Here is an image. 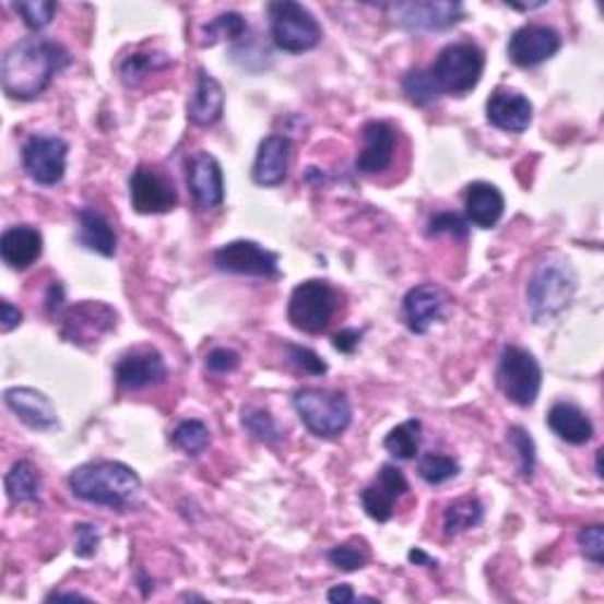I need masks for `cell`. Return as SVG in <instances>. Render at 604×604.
I'll use <instances>...</instances> for the list:
<instances>
[{
    "label": "cell",
    "mask_w": 604,
    "mask_h": 604,
    "mask_svg": "<svg viewBox=\"0 0 604 604\" xmlns=\"http://www.w3.org/2000/svg\"><path fill=\"white\" fill-rule=\"evenodd\" d=\"M421 433H423V423L418 418H408L402 425H396L394 430L386 437L388 453L394 455L396 461H414L418 451H421Z\"/></svg>",
    "instance_id": "cell-30"
},
{
    "label": "cell",
    "mask_w": 604,
    "mask_h": 604,
    "mask_svg": "<svg viewBox=\"0 0 604 604\" xmlns=\"http://www.w3.org/2000/svg\"><path fill=\"white\" fill-rule=\"evenodd\" d=\"M14 12L20 14L24 24L32 28V32H43L48 28L55 20L57 3L52 0H32V3H14Z\"/></svg>",
    "instance_id": "cell-39"
},
{
    "label": "cell",
    "mask_w": 604,
    "mask_h": 604,
    "mask_svg": "<svg viewBox=\"0 0 604 604\" xmlns=\"http://www.w3.org/2000/svg\"><path fill=\"white\" fill-rule=\"evenodd\" d=\"M69 489L83 504L128 512L135 508L142 479L126 463L119 461H93L71 470Z\"/></svg>",
    "instance_id": "cell-2"
},
{
    "label": "cell",
    "mask_w": 604,
    "mask_h": 604,
    "mask_svg": "<svg viewBox=\"0 0 604 604\" xmlns=\"http://www.w3.org/2000/svg\"><path fill=\"white\" fill-rule=\"evenodd\" d=\"M241 423L250 435H253L260 441H268V445H274V441H279L284 437L282 427H279V423L274 421V416L270 414V411H264V408L246 406Z\"/></svg>",
    "instance_id": "cell-37"
},
{
    "label": "cell",
    "mask_w": 604,
    "mask_h": 604,
    "mask_svg": "<svg viewBox=\"0 0 604 604\" xmlns=\"http://www.w3.org/2000/svg\"><path fill=\"white\" fill-rule=\"evenodd\" d=\"M73 536H76L73 538V553H76L79 557L85 559V557H93L97 553L99 541H102L99 526L87 524V522L76 524L73 526Z\"/></svg>",
    "instance_id": "cell-43"
},
{
    "label": "cell",
    "mask_w": 604,
    "mask_h": 604,
    "mask_svg": "<svg viewBox=\"0 0 604 604\" xmlns=\"http://www.w3.org/2000/svg\"><path fill=\"white\" fill-rule=\"evenodd\" d=\"M577 541H579V548L585 555V559H591L593 565L602 567V562H604V526L602 524L583 526Z\"/></svg>",
    "instance_id": "cell-42"
},
{
    "label": "cell",
    "mask_w": 604,
    "mask_h": 604,
    "mask_svg": "<svg viewBox=\"0 0 604 604\" xmlns=\"http://www.w3.org/2000/svg\"><path fill=\"white\" fill-rule=\"evenodd\" d=\"M506 213V199L492 182H473L465 189V220L479 229H492Z\"/></svg>",
    "instance_id": "cell-24"
},
{
    "label": "cell",
    "mask_w": 604,
    "mask_h": 604,
    "mask_svg": "<svg viewBox=\"0 0 604 604\" xmlns=\"http://www.w3.org/2000/svg\"><path fill=\"white\" fill-rule=\"evenodd\" d=\"M445 307H447V296L441 293V288H437L435 284H421L416 288H411L404 296V303H402L404 323L411 333L425 335L435 327V323L445 319Z\"/></svg>",
    "instance_id": "cell-18"
},
{
    "label": "cell",
    "mask_w": 604,
    "mask_h": 604,
    "mask_svg": "<svg viewBox=\"0 0 604 604\" xmlns=\"http://www.w3.org/2000/svg\"><path fill=\"white\" fill-rule=\"evenodd\" d=\"M5 406L24 425L34 427V430H52V427H57V423H60L50 396L34 388H8Z\"/></svg>",
    "instance_id": "cell-21"
},
{
    "label": "cell",
    "mask_w": 604,
    "mask_h": 604,
    "mask_svg": "<svg viewBox=\"0 0 604 604\" xmlns=\"http://www.w3.org/2000/svg\"><path fill=\"white\" fill-rule=\"evenodd\" d=\"M286 352H288V362L307 376H323L329 371L327 362H323L315 350L303 347V345H286Z\"/></svg>",
    "instance_id": "cell-41"
},
{
    "label": "cell",
    "mask_w": 604,
    "mask_h": 604,
    "mask_svg": "<svg viewBox=\"0 0 604 604\" xmlns=\"http://www.w3.org/2000/svg\"><path fill=\"white\" fill-rule=\"evenodd\" d=\"M293 406L309 433L319 439H335L352 425V406L341 392L303 388L293 394Z\"/></svg>",
    "instance_id": "cell-4"
},
{
    "label": "cell",
    "mask_w": 604,
    "mask_h": 604,
    "mask_svg": "<svg viewBox=\"0 0 604 604\" xmlns=\"http://www.w3.org/2000/svg\"><path fill=\"white\" fill-rule=\"evenodd\" d=\"M187 185L197 211H215L225 201V175L220 161L209 152H194L187 158Z\"/></svg>",
    "instance_id": "cell-12"
},
{
    "label": "cell",
    "mask_w": 604,
    "mask_h": 604,
    "mask_svg": "<svg viewBox=\"0 0 604 604\" xmlns=\"http://www.w3.org/2000/svg\"><path fill=\"white\" fill-rule=\"evenodd\" d=\"M486 121L506 132H524L534 121V105L518 91H498L486 99Z\"/></svg>",
    "instance_id": "cell-20"
},
{
    "label": "cell",
    "mask_w": 604,
    "mask_h": 604,
    "mask_svg": "<svg viewBox=\"0 0 604 604\" xmlns=\"http://www.w3.org/2000/svg\"><path fill=\"white\" fill-rule=\"evenodd\" d=\"M329 602L333 604H350V602H355V591H352V588L347 583H341V585H333L331 591H329Z\"/></svg>",
    "instance_id": "cell-47"
},
{
    "label": "cell",
    "mask_w": 604,
    "mask_h": 604,
    "mask_svg": "<svg viewBox=\"0 0 604 604\" xmlns=\"http://www.w3.org/2000/svg\"><path fill=\"white\" fill-rule=\"evenodd\" d=\"M484 67V50L475 43H451L430 67V76L441 95H465L479 85Z\"/></svg>",
    "instance_id": "cell-5"
},
{
    "label": "cell",
    "mask_w": 604,
    "mask_h": 604,
    "mask_svg": "<svg viewBox=\"0 0 604 604\" xmlns=\"http://www.w3.org/2000/svg\"><path fill=\"white\" fill-rule=\"evenodd\" d=\"M461 473V463L453 459L449 453H439V451H430L423 453L418 461V475L423 482L439 486L447 484L449 479H455Z\"/></svg>",
    "instance_id": "cell-33"
},
{
    "label": "cell",
    "mask_w": 604,
    "mask_h": 604,
    "mask_svg": "<svg viewBox=\"0 0 604 604\" xmlns=\"http://www.w3.org/2000/svg\"><path fill=\"white\" fill-rule=\"evenodd\" d=\"M600 461H602V449L597 451V455H595V470H597V477H602V465H600Z\"/></svg>",
    "instance_id": "cell-52"
},
{
    "label": "cell",
    "mask_w": 604,
    "mask_h": 604,
    "mask_svg": "<svg viewBox=\"0 0 604 604\" xmlns=\"http://www.w3.org/2000/svg\"><path fill=\"white\" fill-rule=\"evenodd\" d=\"M79 217V244L102 258H114L119 248V237L111 227L109 220L95 209H81Z\"/></svg>",
    "instance_id": "cell-27"
},
{
    "label": "cell",
    "mask_w": 604,
    "mask_h": 604,
    "mask_svg": "<svg viewBox=\"0 0 604 604\" xmlns=\"http://www.w3.org/2000/svg\"><path fill=\"white\" fill-rule=\"evenodd\" d=\"M396 20L411 34H433L447 32L455 26L465 14L461 3H451V0H416V3L394 5Z\"/></svg>",
    "instance_id": "cell-13"
},
{
    "label": "cell",
    "mask_w": 604,
    "mask_h": 604,
    "mask_svg": "<svg viewBox=\"0 0 604 604\" xmlns=\"http://www.w3.org/2000/svg\"><path fill=\"white\" fill-rule=\"evenodd\" d=\"M69 144L57 135H32L22 146V166L28 178L43 187L64 180Z\"/></svg>",
    "instance_id": "cell-10"
},
{
    "label": "cell",
    "mask_w": 604,
    "mask_h": 604,
    "mask_svg": "<svg viewBox=\"0 0 604 604\" xmlns=\"http://www.w3.org/2000/svg\"><path fill=\"white\" fill-rule=\"evenodd\" d=\"M291 140L284 135L264 138L253 164V182L260 187H279L288 178Z\"/></svg>",
    "instance_id": "cell-22"
},
{
    "label": "cell",
    "mask_w": 604,
    "mask_h": 604,
    "mask_svg": "<svg viewBox=\"0 0 604 604\" xmlns=\"http://www.w3.org/2000/svg\"><path fill=\"white\" fill-rule=\"evenodd\" d=\"M182 600H203L201 595H182Z\"/></svg>",
    "instance_id": "cell-53"
},
{
    "label": "cell",
    "mask_w": 604,
    "mask_h": 604,
    "mask_svg": "<svg viewBox=\"0 0 604 604\" xmlns=\"http://www.w3.org/2000/svg\"><path fill=\"white\" fill-rule=\"evenodd\" d=\"M62 303H64V286H62L60 282H55V284L50 286V291H48V298H46V309H48V312H50V315H55V312H57V309H60V307H62Z\"/></svg>",
    "instance_id": "cell-48"
},
{
    "label": "cell",
    "mask_w": 604,
    "mask_h": 604,
    "mask_svg": "<svg viewBox=\"0 0 604 604\" xmlns=\"http://www.w3.org/2000/svg\"><path fill=\"white\" fill-rule=\"evenodd\" d=\"M170 441L175 449L187 453V455H201L205 449L211 447V430L203 421H197V418L182 421L173 430Z\"/></svg>",
    "instance_id": "cell-32"
},
{
    "label": "cell",
    "mask_w": 604,
    "mask_h": 604,
    "mask_svg": "<svg viewBox=\"0 0 604 604\" xmlns=\"http://www.w3.org/2000/svg\"><path fill=\"white\" fill-rule=\"evenodd\" d=\"M239 366H241L239 352L229 350V347H215V350L209 352V357H205V368H209L211 374H217V376L237 371Z\"/></svg>",
    "instance_id": "cell-44"
},
{
    "label": "cell",
    "mask_w": 604,
    "mask_h": 604,
    "mask_svg": "<svg viewBox=\"0 0 604 604\" xmlns=\"http://www.w3.org/2000/svg\"><path fill=\"white\" fill-rule=\"evenodd\" d=\"M248 32V24L239 12H223L203 26L201 46H215L220 40H239Z\"/></svg>",
    "instance_id": "cell-34"
},
{
    "label": "cell",
    "mask_w": 604,
    "mask_h": 604,
    "mask_svg": "<svg viewBox=\"0 0 604 604\" xmlns=\"http://www.w3.org/2000/svg\"><path fill=\"white\" fill-rule=\"evenodd\" d=\"M327 559L335 569L350 573V571H359L368 565V550L357 543H343L331 548L327 553Z\"/></svg>",
    "instance_id": "cell-40"
},
{
    "label": "cell",
    "mask_w": 604,
    "mask_h": 604,
    "mask_svg": "<svg viewBox=\"0 0 604 604\" xmlns=\"http://www.w3.org/2000/svg\"><path fill=\"white\" fill-rule=\"evenodd\" d=\"M130 203L140 215H161L178 205V191L166 175L138 166L130 175Z\"/></svg>",
    "instance_id": "cell-14"
},
{
    "label": "cell",
    "mask_w": 604,
    "mask_h": 604,
    "mask_svg": "<svg viewBox=\"0 0 604 604\" xmlns=\"http://www.w3.org/2000/svg\"><path fill=\"white\" fill-rule=\"evenodd\" d=\"M484 522V504L477 496H461L445 510V534L449 538L461 536Z\"/></svg>",
    "instance_id": "cell-29"
},
{
    "label": "cell",
    "mask_w": 604,
    "mask_h": 604,
    "mask_svg": "<svg viewBox=\"0 0 604 604\" xmlns=\"http://www.w3.org/2000/svg\"><path fill=\"white\" fill-rule=\"evenodd\" d=\"M341 307L337 291L321 279H309L298 284L288 300V321L291 327L303 333H321L331 327V321Z\"/></svg>",
    "instance_id": "cell-8"
},
{
    "label": "cell",
    "mask_w": 604,
    "mask_h": 604,
    "mask_svg": "<svg viewBox=\"0 0 604 604\" xmlns=\"http://www.w3.org/2000/svg\"><path fill=\"white\" fill-rule=\"evenodd\" d=\"M508 445L518 453V473L522 479H532L536 470V445L524 427H508Z\"/></svg>",
    "instance_id": "cell-36"
},
{
    "label": "cell",
    "mask_w": 604,
    "mask_h": 604,
    "mask_svg": "<svg viewBox=\"0 0 604 604\" xmlns=\"http://www.w3.org/2000/svg\"><path fill=\"white\" fill-rule=\"evenodd\" d=\"M43 256V234L32 225L8 227L0 237V258L10 270H28Z\"/></svg>",
    "instance_id": "cell-23"
},
{
    "label": "cell",
    "mask_w": 604,
    "mask_h": 604,
    "mask_svg": "<svg viewBox=\"0 0 604 604\" xmlns=\"http://www.w3.org/2000/svg\"><path fill=\"white\" fill-rule=\"evenodd\" d=\"M40 489H43V479L38 467L32 461H17L5 475V494L12 506L36 504L40 498Z\"/></svg>",
    "instance_id": "cell-28"
},
{
    "label": "cell",
    "mask_w": 604,
    "mask_h": 604,
    "mask_svg": "<svg viewBox=\"0 0 604 604\" xmlns=\"http://www.w3.org/2000/svg\"><path fill=\"white\" fill-rule=\"evenodd\" d=\"M579 279L571 262L562 256H545L529 279L526 286V307L534 323H550L559 315L567 312L573 296H577Z\"/></svg>",
    "instance_id": "cell-3"
},
{
    "label": "cell",
    "mask_w": 604,
    "mask_h": 604,
    "mask_svg": "<svg viewBox=\"0 0 604 604\" xmlns=\"http://www.w3.org/2000/svg\"><path fill=\"white\" fill-rule=\"evenodd\" d=\"M496 382L498 390L504 392L506 400L514 406H534L543 382L541 364L529 350L518 345H506L498 357Z\"/></svg>",
    "instance_id": "cell-7"
},
{
    "label": "cell",
    "mask_w": 604,
    "mask_h": 604,
    "mask_svg": "<svg viewBox=\"0 0 604 604\" xmlns=\"http://www.w3.org/2000/svg\"><path fill=\"white\" fill-rule=\"evenodd\" d=\"M362 140H364V146L357 156L355 168L362 175L386 173L392 166L394 150H396L394 128L388 121H368L362 128Z\"/></svg>",
    "instance_id": "cell-19"
},
{
    "label": "cell",
    "mask_w": 604,
    "mask_h": 604,
    "mask_svg": "<svg viewBox=\"0 0 604 604\" xmlns=\"http://www.w3.org/2000/svg\"><path fill=\"white\" fill-rule=\"evenodd\" d=\"M408 562H414L418 567H430V569H437V559H433L430 555H425L421 548H414L408 553Z\"/></svg>",
    "instance_id": "cell-49"
},
{
    "label": "cell",
    "mask_w": 604,
    "mask_h": 604,
    "mask_svg": "<svg viewBox=\"0 0 604 604\" xmlns=\"http://www.w3.org/2000/svg\"><path fill=\"white\" fill-rule=\"evenodd\" d=\"M359 343H362V331L357 329H345L333 335V347L337 352H343V355H352V352L359 347Z\"/></svg>",
    "instance_id": "cell-45"
},
{
    "label": "cell",
    "mask_w": 604,
    "mask_h": 604,
    "mask_svg": "<svg viewBox=\"0 0 604 604\" xmlns=\"http://www.w3.org/2000/svg\"><path fill=\"white\" fill-rule=\"evenodd\" d=\"M270 34L274 46L291 55H303L315 50L321 38L323 28L317 17L303 3L293 0H276L270 3Z\"/></svg>",
    "instance_id": "cell-6"
},
{
    "label": "cell",
    "mask_w": 604,
    "mask_h": 604,
    "mask_svg": "<svg viewBox=\"0 0 604 604\" xmlns=\"http://www.w3.org/2000/svg\"><path fill=\"white\" fill-rule=\"evenodd\" d=\"M52 600H87V597L81 595V593H60V591H55V593H50L46 597V602H52Z\"/></svg>",
    "instance_id": "cell-50"
},
{
    "label": "cell",
    "mask_w": 604,
    "mask_h": 604,
    "mask_svg": "<svg viewBox=\"0 0 604 604\" xmlns=\"http://www.w3.org/2000/svg\"><path fill=\"white\" fill-rule=\"evenodd\" d=\"M408 494V479L396 465H382L374 484H368L359 500L368 518L376 522H390L394 504Z\"/></svg>",
    "instance_id": "cell-17"
},
{
    "label": "cell",
    "mask_w": 604,
    "mask_h": 604,
    "mask_svg": "<svg viewBox=\"0 0 604 604\" xmlns=\"http://www.w3.org/2000/svg\"><path fill=\"white\" fill-rule=\"evenodd\" d=\"M548 427L553 430V435H557L567 445L581 447L588 445V441L593 439L595 435V425L593 421L585 416V411L579 408L577 404L571 402H557L553 404V408L548 411Z\"/></svg>",
    "instance_id": "cell-26"
},
{
    "label": "cell",
    "mask_w": 604,
    "mask_h": 604,
    "mask_svg": "<svg viewBox=\"0 0 604 604\" xmlns=\"http://www.w3.org/2000/svg\"><path fill=\"white\" fill-rule=\"evenodd\" d=\"M71 55L50 38H22L8 48L0 64V83L10 99L32 102L48 91L57 73L64 71Z\"/></svg>",
    "instance_id": "cell-1"
},
{
    "label": "cell",
    "mask_w": 604,
    "mask_h": 604,
    "mask_svg": "<svg viewBox=\"0 0 604 604\" xmlns=\"http://www.w3.org/2000/svg\"><path fill=\"white\" fill-rule=\"evenodd\" d=\"M404 95L408 97L411 105L416 107H427L433 105L435 99L441 97L439 87L435 85L433 76H430V69H411L406 76H404Z\"/></svg>",
    "instance_id": "cell-35"
},
{
    "label": "cell",
    "mask_w": 604,
    "mask_h": 604,
    "mask_svg": "<svg viewBox=\"0 0 604 604\" xmlns=\"http://www.w3.org/2000/svg\"><path fill=\"white\" fill-rule=\"evenodd\" d=\"M213 262L220 272L256 276V279H276L279 276V256L256 241H229L220 246L213 253Z\"/></svg>",
    "instance_id": "cell-11"
},
{
    "label": "cell",
    "mask_w": 604,
    "mask_h": 604,
    "mask_svg": "<svg viewBox=\"0 0 604 604\" xmlns=\"http://www.w3.org/2000/svg\"><path fill=\"white\" fill-rule=\"evenodd\" d=\"M114 378L119 382L121 390L138 392V390L161 386V382L168 378V368L158 350L138 347L128 352V355H123L121 362L116 364Z\"/></svg>",
    "instance_id": "cell-16"
},
{
    "label": "cell",
    "mask_w": 604,
    "mask_h": 604,
    "mask_svg": "<svg viewBox=\"0 0 604 604\" xmlns=\"http://www.w3.org/2000/svg\"><path fill=\"white\" fill-rule=\"evenodd\" d=\"M225 114V91L209 71L199 69L197 91L187 102V119L194 126H215Z\"/></svg>",
    "instance_id": "cell-25"
},
{
    "label": "cell",
    "mask_w": 604,
    "mask_h": 604,
    "mask_svg": "<svg viewBox=\"0 0 604 604\" xmlns=\"http://www.w3.org/2000/svg\"><path fill=\"white\" fill-rule=\"evenodd\" d=\"M22 319H24V315L20 307H14L10 300L0 303V329H3V333H10L12 329H17Z\"/></svg>",
    "instance_id": "cell-46"
},
{
    "label": "cell",
    "mask_w": 604,
    "mask_h": 604,
    "mask_svg": "<svg viewBox=\"0 0 604 604\" xmlns=\"http://www.w3.org/2000/svg\"><path fill=\"white\" fill-rule=\"evenodd\" d=\"M170 64L173 60L164 52H135L128 55L121 62L119 73L126 87H138L146 76H152L154 71H161Z\"/></svg>",
    "instance_id": "cell-31"
},
{
    "label": "cell",
    "mask_w": 604,
    "mask_h": 604,
    "mask_svg": "<svg viewBox=\"0 0 604 604\" xmlns=\"http://www.w3.org/2000/svg\"><path fill=\"white\" fill-rule=\"evenodd\" d=\"M545 3H529V5H514V3H508V8H512V10H522V12H526V10H536V8H543Z\"/></svg>",
    "instance_id": "cell-51"
},
{
    "label": "cell",
    "mask_w": 604,
    "mask_h": 604,
    "mask_svg": "<svg viewBox=\"0 0 604 604\" xmlns=\"http://www.w3.org/2000/svg\"><path fill=\"white\" fill-rule=\"evenodd\" d=\"M562 48V38L553 26L524 24L508 40V57L514 67L532 69L548 62Z\"/></svg>",
    "instance_id": "cell-15"
},
{
    "label": "cell",
    "mask_w": 604,
    "mask_h": 604,
    "mask_svg": "<svg viewBox=\"0 0 604 604\" xmlns=\"http://www.w3.org/2000/svg\"><path fill=\"white\" fill-rule=\"evenodd\" d=\"M116 321H119V312L111 305L83 300L64 309L60 335L71 345L91 347L116 329Z\"/></svg>",
    "instance_id": "cell-9"
},
{
    "label": "cell",
    "mask_w": 604,
    "mask_h": 604,
    "mask_svg": "<svg viewBox=\"0 0 604 604\" xmlns=\"http://www.w3.org/2000/svg\"><path fill=\"white\" fill-rule=\"evenodd\" d=\"M467 234H470L467 220L451 211L435 213L430 217V223H427V237H453L459 241H465Z\"/></svg>",
    "instance_id": "cell-38"
}]
</instances>
